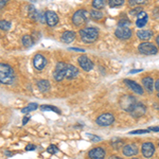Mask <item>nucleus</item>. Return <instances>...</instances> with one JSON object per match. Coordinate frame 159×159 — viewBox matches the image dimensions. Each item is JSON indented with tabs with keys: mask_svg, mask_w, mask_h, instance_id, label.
I'll return each instance as SVG.
<instances>
[{
	"mask_svg": "<svg viewBox=\"0 0 159 159\" xmlns=\"http://www.w3.org/2000/svg\"><path fill=\"white\" fill-rule=\"evenodd\" d=\"M142 154L145 158H151L155 153V147L152 142H144L142 143Z\"/></svg>",
	"mask_w": 159,
	"mask_h": 159,
	"instance_id": "obj_13",
	"label": "nucleus"
},
{
	"mask_svg": "<svg viewBox=\"0 0 159 159\" xmlns=\"http://www.w3.org/2000/svg\"><path fill=\"white\" fill-rule=\"evenodd\" d=\"M124 83L129 86V88L132 89L133 91L136 92L138 94H142L143 93V89L139 84H137L136 82L132 81V80H124Z\"/></svg>",
	"mask_w": 159,
	"mask_h": 159,
	"instance_id": "obj_16",
	"label": "nucleus"
},
{
	"mask_svg": "<svg viewBox=\"0 0 159 159\" xmlns=\"http://www.w3.org/2000/svg\"><path fill=\"white\" fill-rule=\"evenodd\" d=\"M70 50L79 51V52H84V50H83V49H78V48H70Z\"/></svg>",
	"mask_w": 159,
	"mask_h": 159,
	"instance_id": "obj_42",
	"label": "nucleus"
},
{
	"mask_svg": "<svg viewBox=\"0 0 159 159\" xmlns=\"http://www.w3.org/2000/svg\"><path fill=\"white\" fill-rule=\"evenodd\" d=\"M66 68H67V65H66L64 61L57 63V65H56V67H55V71L53 72V78H54L55 81L61 82V80L65 78Z\"/></svg>",
	"mask_w": 159,
	"mask_h": 159,
	"instance_id": "obj_7",
	"label": "nucleus"
},
{
	"mask_svg": "<svg viewBox=\"0 0 159 159\" xmlns=\"http://www.w3.org/2000/svg\"><path fill=\"white\" fill-rule=\"evenodd\" d=\"M130 159H138V158H130Z\"/></svg>",
	"mask_w": 159,
	"mask_h": 159,
	"instance_id": "obj_45",
	"label": "nucleus"
},
{
	"mask_svg": "<svg viewBox=\"0 0 159 159\" xmlns=\"http://www.w3.org/2000/svg\"><path fill=\"white\" fill-rule=\"evenodd\" d=\"M46 65H47V60H46L45 56L42 54H36L34 56V58H33V66L35 67V69L40 71L46 67Z\"/></svg>",
	"mask_w": 159,
	"mask_h": 159,
	"instance_id": "obj_11",
	"label": "nucleus"
},
{
	"mask_svg": "<svg viewBox=\"0 0 159 159\" xmlns=\"http://www.w3.org/2000/svg\"><path fill=\"white\" fill-rule=\"evenodd\" d=\"M40 109L42 110H51V111H54L56 114H61V110L55 106H52V105H42L40 106Z\"/></svg>",
	"mask_w": 159,
	"mask_h": 159,
	"instance_id": "obj_28",
	"label": "nucleus"
},
{
	"mask_svg": "<svg viewBox=\"0 0 159 159\" xmlns=\"http://www.w3.org/2000/svg\"><path fill=\"white\" fill-rule=\"evenodd\" d=\"M45 18H46V22H47L48 25L50 27H54L58 24V16L55 14L54 12L52 11H47L45 13Z\"/></svg>",
	"mask_w": 159,
	"mask_h": 159,
	"instance_id": "obj_12",
	"label": "nucleus"
},
{
	"mask_svg": "<svg viewBox=\"0 0 159 159\" xmlns=\"http://www.w3.org/2000/svg\"><path fill=\"white\" fill-rule=\"evenodd\" d=\"M21 42H22V45L27 48H29L33 45V39L30 35H25V36L21 38Z\"/></svg>",
	"mask_w": 159,
	"mask_h": 159,
	"instance_id": "obj_26",
	"label": "nucleus"
},
{
	"mask_svg": "<svg viewBox=\"0 0 159 159\" xmlns=\"http://www.w3.org/2000/svg\"><path fill=\"white\" fill-rule=\"evenodd\" d=\"M11 22L7 21V20H0V29L4 30V31H7L11 29Z\"/></svg>",
	"mask_w": 159,
	"mask_h": 159,
	"instance_id": "obj_30",
	"label": "nucleus"
},
{
	"mask_svg": "<svg viewBox=\"0 0 159 159\" xmlns=\"http://www.w3.org/2000/svg\"><path fill=\"white\" fill-rule=\"evenodd\" d=\"M80 36L84 43H93L99 36V31L96 28H84L80 30Z\"/></svg>",
	"mask_w": 159,
	"mask_h": 159,
	"instance_id": "obj_2",
	"label": "nucleus"
},
{
	"mask_svg": "<svg viewBox=\"0 0 159 159\" xmlns=\"http://www.w3.org/2000/svg\"><path fill=\"white\" fill-rule=\"evenodd\" d=\"M88 156L90 159H104L105 156H106V153H105L104 148H96L88 153Z\"/></svg>",
	"mask_w": 159,
	"mask_h": 159,
	"instance_id": "obj_14",
	"label": "nucleus"
},
{
	"mask_svg": "<svg viewBox=\"0 0 159 159\" xmlns=\"http://www.w3.org/2000/svg\"><path fill=\"white\" fill-rule=\"evenodd\" d=\"M158 98H159V93H158Z\"/></svg>",
	"mask_w": 159,
	"mask_h": 159,
	"instance_id": "obj_46",
	"label": "nucleus"
},
{
	"mask_svg": "<svg viewBox=\"0 0 159 159\" xmlns=\"http://www.w3.org/2000/svg\"><path fill=\"white\" fill-rule=\"evenodd\" d=\"M148 130H150V132H159V126H152V127H148Z\"/></svg>",
	"mask_w": 159,
	"mask_h": 159,
	"instance_id": "obj_38",
	"label": "nucleus"
},
{
	"mask_svg": "<svg viewBox=\"0 0 159 159\" xmlns=\"http://www.w3.org/2000/svg\"><path fill=\"white\" fill-rule=\"evenodd\" d=\"M123 154H124L125 156H135L138 154V148L136 144H125L124 147H123V150H122Z\"/></svg>",
	"mask_w": 159,
	"mask_h": 159,
	"instance_id": "obj_15",
	"label": "nucleus"
},
{
	"mask_svg": "<svg viewBox=\"0 0 159 159\" xmlns=\"http://www.w3.org/2000/svg\"><path fill=\"white\" fill-rule=\"evenodd\" d=\"M96 122L100 126H109V125H111L115 122V117L112 114L105 112V114H102L101 116L97 118Z\"/></svg>",
	"mask_w": 159,
	"mask_h": 159,
	"instance_id": "obj_5",
	"label": "nucleus"
},
{
	"mask_svg": "<svg viewBox=\"0 0 159 159\" xmlns=\"http://www.w3.org/2000/svg\"><path fill=\"white\" fill-rule=\"evenodd\" d=\"M138 16V19L136 20V25H137L138 28H143L148 22V15L145 12L141 11L139 14L137 15Z\"/></svg>",
	"mask_w": 159,
	"mask_h": 159,
	"instance_id": "obj_18",
	"label": "nucleus"
},
{
	"mask_svg": "<svg viewBox=\"0 0 159 159\" xmlns=\"http://www.w3.org/2000/svg\"><path fill=\"white\" fill-rule=\"evenodd\" d=\"M138 50L141 54H144V55H155L157 53V48L151 43H142L139 45L138 47Z\"/></svg>",
	"mask_w": 159,
	"mask_h": 159,
	"instance_id": "obj_6",
	"label": "nucleus"
},
{
	"mask_svg": "<svg viewBox=\"0 0 159 159\" xmlns=\"http://www.w3.org/2000/svg\"><path fill=\"white\" fill-rule=\"evenodd\" d=\"M35 148H36V147H35V145H33V144H29V145H27V148H25V150H27V151H34Z\"/></svg>",
	"mask_w": 159,
	"mask_h": 159,
	"instance_id": "obj_37",
	"label": "nucleus"
},
{
	"mask_svg": "<svg viewBox=\"0 0 159 159\" xmlns=\"http://www.w3.org/2000/svg\"><path fill=\"white\" fill-rule=\"evenodd\" d=\"M154 85H155V89L159 92V79L155 82V84H154Z\"/></svg>",
	"mask_w": 159,
	"mask_h": 159,
	"instance_id": "obj_39",
	"label": "nucleus"
},
{
	"mask_svg": "<svg viewBox=\"0 0 159 159\" xmlns=\"http://www.w3.org/2000/svg\"><path fill=\"white\" fill-rule=\"evenodd\" d=\"M147 112V107H145L144 104L142 103H136L134 105V107L132 108V110L129 111L130 116L134 117V118H139L141 116Z\"/></svg>",
	"mask_w": 159,
	"mask_h": 159,
	"instance_id": "obj_8",
	"label": "nucleus"
},
{
	"mask_svg": "<svg viewBox=\"0 0 159 159\" xmlns=\"http://www.w3.org/2000/svg\"><path fill=\"white\" fill-rule=\"evenodd\" d=\"M61 39L63 43H72L74 39H75V33L72 32V31H66L61 34Z\"/></svg>",
	"mask_w": 159,
	"mask_h": 159,
	"instance_id": "obj_17",
	"label": "nucleus"
},
{
	"mask_svg": "<svg viewBox=\"0 0 159 159\" xmlns=\"http://www.w3.org/2000/svg\"><path fill=\"white\" fill-rule=\"evenodd\" d=\"M29 120H30V117H25L24 119H22V124H24V125H25V124H27Z\"/></svg>",
	"mask_w": 159,
	"mask_h": 159,
	"instance_id": "obj_40",
	"label": "nucleus"
},
{
	"mask_svg": "<svg viewBox=\"0 0 159 159\" xmlns=\"http://www.w3.org/2000/svg\"><path fill=\"white\" fill-rule=\"evenodd\" d=\"M129 24H130V22H129V19L122 18V19L119 20V22H118V25H119V27H129Z\"/></svg>",
	"mask_w": 159,
	"mask_h": 159,
	"instance_id": "obj_31",
	"label": "nucleus"
},
{
	"mask_svg": "<svg viewBox=\"0 0 159 159\" xmlns=\"http://www.w3.org/2000/svg\"><path fill=\"white\" fill-rule=\"evenodd\" d=\"M87 20V13L85 10H79L74 13L73 17H72V22L76 27H81V25H85Z\"/></svg>",
	"mask_w": 159,
	"mask_h": 159,
	"instance_id": "obj_4",
	"label": "nucleus"
},
{
	"mask_svg": "<svg viewBox=\"0 0 159 159\" xmlns=\"http://www.w3.org/2000/svg\"><path fill=\"white\" fill-rule=\"evenodd\" d=\"M140 71H142L141 69H134V70L129 71V73H137V72H140Z\"/></svg>",
	"mask_w": 159,
	"mask_h": 159,
	"instance_id": "obj_41",
	"label": "nucleus"
},
{
	"mask_svg": "<svg viewBox=\"0 0 159 159\" xmlns=\"http://www.w3.org/2000/svg\"><path fill=\"white\" fill-rule=\"evenodd\" d=\"M37 107H38V105L36 103H31L28 105L27 107H25V108H22V114H29V112L31 111H33V110H35V109H37Z\"/></svg>",
	"mask_w": 159,
	"mask_h": 159,
	"instance_id": "obj_27",
	"label": "nucleus"
},
{
	"mask_svg": "<svg viewBox=\"0 0 159 159\" xmlns=\"http://www.w3.org/2000/svg\"><path fill=\"white\" fill-rule=\"evenodd\" d=\"M137 36L142 40H148L153 36V32L151 30H140L137 32Z\"/></svg>",
	"mask_w": 159,
	"mask_h": 159,
	"instance_id": "obj_21",
	"label": "nucleus"
},
{
	"mask_svg": "<svg viewBox=\"0 0 159 159\" xmlns=\"http://www.w3.org/2000/svg\"><path fill=\"white\" fill-rule=\"evenodd\" d=\"M78 61H79L80 67L85 71H90L91 69L93 68V63H92L86 55H81L78 58Z\"/></svg>",
	"mask_w": 159,
	"mask_h": 159,
	"instance_id": "obj_10",
	"label": "nucleus"
},
{
	"mask_svg": "<svg viewBox=\"0 0 159 159\" xmlns=\"http://www.w3.org/2000/svg\"><path fill=\"white\" fill-rule=\"evenodd\" d=\"M136 104V99L133 96H129V94H124L122 96L119 100V105L120 107L125 110V111H130L132 108L134 107V105Z\"/></svg>",
	"mask_w": 159,
	"mask_h": 159,
	"instance_id": "obj_3",
	"label": "nucleus"
},
{
	"mask_svg": "<svg viewBox=\"0 0 159 159\" xmlns=\"http://www.w3.org/2000/svg\"><path fill=\"white\" fill-rule=\"evenodd\" d=\"M36 85L37 88L42 92H47L50 89V83L47 80H39V81H37Z\"/></svg>",
	"mask_w": 159,
	"mask_h": 159,
	"instance_id": "obj_20",
	"label": "nucleus"
},
{
	"mask_svg": "<svg viewBox=\"0 0 159 159\" xmlns=\"http://www.w3.org/2000/svg\"><path fill=\"white\" fill-rule=\"evenodd\" d=\"M115 35L119 39H129L132 36V31L129 27H118L115 31Z\"/></svg>",
	"mask_w": 159,
	"mask_h": 159,
	"instance_id": "obj_9",
	"label": "nucleus"
},
{
	"mask_svg": "<svg viewBox=\"0 0 159 159\" xmlns=\"http://www.w3.org/2000/svg\"><path fill=\"white\" fill-rule=\"evenodd\" d=\"M150 130L148 129H137V130H133L129 133V135H140V134H147Z\"/></svg>",
	"mask_w": 159,
	"mask_h": 159,
	"instance_id": "obj_33",
	"label": "nucleus"
},
{
	"mask_svg": "<svg viewBox=\"0 0 159 159\" xmlns=\"http://www.w3.org/2000/svg\"><path fill=\"white\" fill-rule=\"evenodd\" d=\"M124 3V0H108V4L111 7H119Z\"/></svg>",
	"mask_w": 159,
	"mask_h": 159,
	"instance_id": "obj_29",
	"label": "nucleus"
},
{
	"mask_svg": "<svg viewBox=\"0 0 159 159\" xmlns=\"http://www.w3.org/2000/svg\"><path fill=\"white\" fill-rule=\"evenodd\" d=\"M111 145L112 148H115V150H119L120 148H123L124 147V141L122 139H119V138H115V139H112L111 141Z\"/></svg>",
	"mask_w": 159,
	"mask_h": 159,
	"instance_id": "obj_23",
	"label": "nucleus"
},
{
	"mask_svg": "<svg viewBox=\"0 0 159 159\" xmlns=\"http://www.w3.org/2000/svg\"><path fill=\"white\" fill-rule=\"evenodd\" d=\"M156 43H157V45L159 46V35H158L157 37H156Z\"/></svg>",
	"mask_w": 159,
	"mask_h": 159,
	"instance_id": "obj_44",
	"label": "nucleus"
},
{
	"mask_svg": "<svg viewBox=\"0 0 159 159\" xmlns=\"http://www.w3.org/2000/svg\"><path fill=\"white\" fill-rule=\"evenodd\" d=\"M147 0H129V6H136V4H144Z\"/></svg>",
	"mask_w": 159,
	"mask_h": 159,
	"instance_id": "obj_32",
	"label": "nucleus"
},
{
	"mask_svg": "<svg viewBox=\"0 0 159 159\" xmlns=\"http://www.w3.org/2000/svg\"><path fill=\"white\" fill-rule=\"evenodd\" d=\"M106 6V0H93L92 1V7L96 10H101Z\"/></svg>",
	"mask_w": 159,
	"mask_h": 159,
	"instance_id": "obj_24",
	"label": "nucleus"
},
{
	"mask_svg": "<svg viewBox=\"0 0 159 159\" xmlns=\"http://www.w3.org/2000/svg\"><path fill=\"white\" fill-rule=\"evenodd\" d=\"M109 159H121V158L118 157V156H116V155H112V156H110Z\"/></svg>",
	"mask_w": 159,
	"mask_h": 159,
	"instance_id": "obj_43",
	"label": "nucleus"
},
{
	"mask_svg": "<svg viewBox=\"0 0 159 159\" xmlns=\"http://www.w3.org/2000/svg\"><path fill=\"white\" fill-rule=\"evenodd\" d=\"M142 84H143V87L147 89L148 91L152 92L153 89H154V81L152 78L150 76H147V78L142 79Z\"/></svg>",
	"mask_w": 159,
	"mask_h": 159,
	"instance_id": "obj_22",
	"label": "nucleus"
},
{
	"mask_svg": "<svg viewBox=\"0 0 159 159\" xmlns=\"http://www.w3.org/2000/svg\"><path fill=\"white\" fill-rule=\"evenodd\" d=\"M90 17L94 20H99L101 18H103V13L100 12V10H91Z\"/></svg>",
	"mask_w": 159,
	"mask_h": 159,
	"instance_id": "obj_25",
	"label": "nucleus"
},
{
	"mask_svg": "<svg viewBox=\"0 0 159 159\" xmlns=\"http://www.w3.org/2000/svg\"><path fill=\"white\" fill-rule=\"evenodd\" d=\"M79 73L78 68L74 67L73 65H67V68H66V73H65V78L67 80H71L73 79L74 76H76Z\"/></svg>",
	"mask_w": 159,
	"mask_h": 159,
	"instance_id": "obj_19",
	"label": "nucleus"
},
{
	"mask_svg": "<svg viewBox=\"0 0 159 159\" xmlns=\"http://www.w3.org/2000/svg\"><path fill=\"white\" fill-rule=\"evenodd\" d=\"M47 151H48V153H49V154H55L58 150H57V148H56L55 145L52 144V145H50V147L48 148Z\"/></svg>",
	"mask_w": 159,
	"mask_h": 159,
	"instance_id": "obj_34",
	"label": "nucleus"
},
{
	"mask_svg": "<svg viewBox=\"0 0 159 159\" xmlns=\"http://www.w3.org/2000/svg\"><path fill=\"white\" fill-rule=\"evenodd\" d=\"M7 3V0H0V10L6 7Z\"/></svg>",
	"mask_w": 159,
	"mask_h": 159,
	"instance_id": "obj_36",
	"label": "nucleus"
},
{
	"mask_svg": "<svg viewBox=\"0 0 159 159\" xmlns=\"http://www.w3.org/2000/svg\"><path fill=\"white\" fill-rule=\"evenodd\" d=\"M15 80L14 70L6 63H0V83L4 85H11Z\"/></svg>",
	"mask_w": 159,
	"mask_h": 159,
	"instance_id": "obj_1",
	"label": "nucleus"
},
{
	"mask_svg": "<svg viewBox=\"0 0 159 159\" xmlns=\"http://www.w3.org/2000/svg\"><path fill=\"white\" fill-rule=\"evenodd\" d=\"M87 137H89L92 141H100L101 140V137H99V136H96V135H91V134H87L86 135Z\"/></svg>",
	"mask_w": 159,
	"mask_h": 159,
	"instance_id": "obj_35",
	"label": "nucleus"
}]
</instances>
